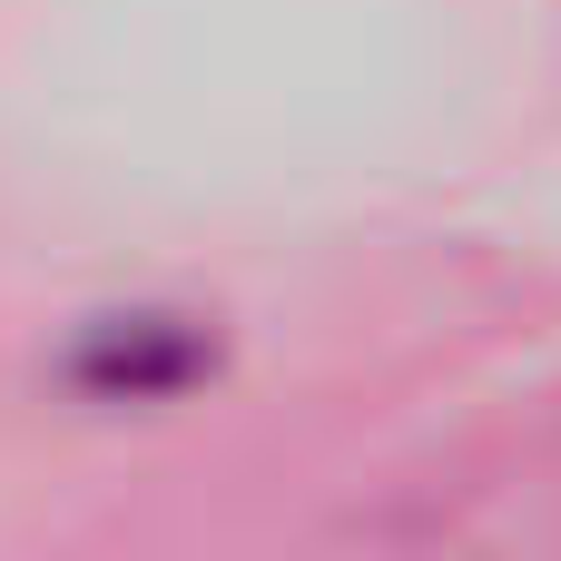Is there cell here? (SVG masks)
<instances>
[{
	"label": "cell",
	"mask_w": 561,
	"mask_h": 561,
	"mask_svg": "<svg viewBox=\"0 0 561 561\" xmlns=\"http://www.w3.org/2000/svg\"><path fill=\"white\" fill-rule=\"evenodd\" d=\"M217 375V335L197 316H158V306H128V316H99L79 325L69 345V385L89 404H178L187 385Z\"/></svg>",
	"instance_id": "6da1fadb"
}]
</instances>
